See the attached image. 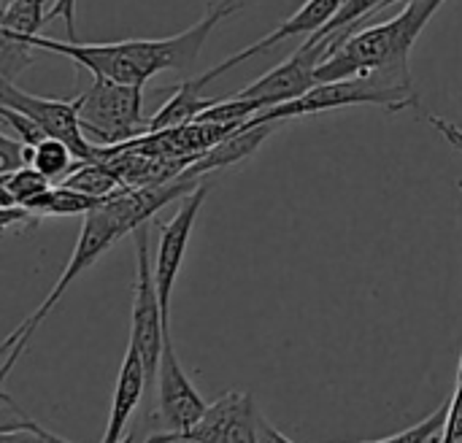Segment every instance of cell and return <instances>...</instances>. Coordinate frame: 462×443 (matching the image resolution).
Instances as JSON below:
<instances>
[{
    "instance_id": "6da1fadb",
    "label": "cell",
    "mask_w": 462,
    "mask_h": 443,
    "mask_svg": "<svg viewBox=\"0 0 462 443\" xmlns=\"http://www.w3.org/2000/svg\"><path fill=\"white\" fill-rule=\"evenodd\" d=\"M244 0H214L203 19L192 27L168 35V38H130L114 43H76V41H57L46 35H19V32H0L3 41H14L19 46L43 49L60 57L73 60L79 68H87L97 78L135 84L143 87L162 70H187L198 62L208 35L233 16Z\"/></svg>"
},
{
    "instance_id": "7a4b0ae2",
    "label": "cell",
    "mask_w": 462,
    "mask_h": 443,
    "mask_svg": "<svg viewBox=\"0 0 462 443\" xmlns=\"http://www.w3.org/2000/svg\"><path fill=\"white\" fill-rule=\"evenodd\" d=\"M198 184H200L198 179H176V181L152 184V187H130V189L114 195L111 200H106L103 206H97L95 211H89L87 219H84V225H81L76 249H73L65 271L60 273L57 284L43 298V303L3 341V368H0V379L5 382V376L11 374L14 363L27 349V344L35 336V330L41 328V322L54 311V306L60 303V298L65 295V290L84 271H89L122 235L135 233L157 211H162L173 198L189 195L192 189H198Z\"/></svg>"
},
{
    "instance_id": "3957f363",
    "label": "cell",
    "mask_w": 462,
    "mask_h": 443,
    "mask_svg": "<svg viewBox=\"0 0 462 443\" xmlns=\"http://www.w3.org/2000/svg\"><path fill=\"white\" fill-rule=\"evenodd\" d=\"M444 3L447 0H406L403 11L395 14L390 22L355 30L352 35L341 38L319 62L317 81L322 84L374 73L395 84H411L409 54L430 16Z\"/></svg>"
},
{
    "instance_id": "277c9868",
    "label": "cell",
    "mask_w": 462,
    "mask_h": 443,
    "mask_svg": "<svg viewBox=\"0 0 462 443\" xmlns=\"http://www.w3.org/2000/svg\"><path fill=\"white\" fill-rule=\"evenodd\" d=\"M346 106H379L390 114H398L403 108L417 106V92L411 84H395V81L379 78L374 73L355 76V78H338V81H322V84L311 87L303 97L276 106V108H268V111H260L244 125L252 127V125H268V122H290L298 116L322 114V111L346 108Z\"/></svg>"
},
{
    "instance_id": "5b68a950",
    "label": "cell",
    "mask_w": 462,
    "mask_h": 443,
    "mask_svg": "<svg viewBox=\"0 0 462 443\" xmlns=\"http://www.w3.org/2000/svg\"><path fill=\"white\" fill-rule=\"evenodd\" d=\"M84 135L97 146L130 143L149 133L143 116V87L92 76V87L79 95Z\"/></svg>"
},
{
    "instance_id": "8992f818",
    "label": "cell",
    "mask_w": 462,
    "mask_h": 443,
    "mask_svg": "<svg viewBox=\"0 0 462 443\" xmlns=\"http://www.w3.org/2000/svg\"><path fill=\"white\" fill-rule=\"evenodd\" d=\"M135 257H138V279H135V292H133V328H130V344L138 349L146 365L149 384L157 382V368L165 346V336L171 330L165 328L162 317V303L152 271V254H149V227L141 225L135 233Z\"/></svg>"
},
{
    "instance_id": "52a82bcc",
    "label": "cell",
    "mask_w": 462,
    "mask_h": 443,
    "mask_svg": "<svg viewBox=\"0 0 462 443\" xmlns=\"http://www.w3.org/2000/svg\"><path fill=\"white\" fill-rule=\"evenodd\" d=\"M355 30H344V32H333V35H325L319 41H309L290 57L284 60L279 68L268 70L265 76H260L257 81L246 84L241 92H236V97H244V100H257L263 106V111L268 108H276V106H284V103H292L298 97H303L311 87H317V70H319V62L333 51V46L352 35Z\"/></svg>"
},
{
    "instance_id": "ba28073f",
    "label": "cell",
    "mask_w": 462,
    "mask_h": 443,
    "mask_svg": "<svg viewBox=\"0 0 462 443\" xmlns=\"http://www.w3.org/2000/svg\"><path fill=\"white\" fill-rule=\"evenodd\" d=\"M0 106L32 116L38 125H43V130L51 138L65 141L79 160H84V162H106L108 146H97L84 135L81 116H79V95L70 97V100L41 97V95L19 89L8 76H0Z\"/></svg>"
},
{
    "instance_id": "9c48e42d",
    "label": "cell",
    "mask_w": 462,
    "mask_h": 443,
    "mask_svg": "<svg viewBox=\"0 0 462 443\" xmlns=\"http://www.w3.org/2000/svg\"><path fill=\"white\" fill-rule=\"evenodd\" d=\"M211 184L200 181L198 189H192L189 195H184L179 211L173 214L171 222H160V244H157V257H154V281H157V292H160V303H162V317H165V328L171 330V295H173V284L179 279L184 254H187V244L198 219V211L203 208V200L208 195Z\"/></svg>"
},
{
    "instance_id": "30bf717a",
    "label": "cell",
    "mask_w": 462,
    "mask_h": 443,
    "mask_svg": "<svg viewBox=\"0 0 462 443\" xmlns=\"http://www.w3.org/2000/svg\"><path fill=\"white\" fill-rule=\"evenodd\" d=\"M154 384H157V414H160L165 430L179 433V436L189 433L203 420L208 403L203 401V395L195 390V384L184 374L171 336H165Z\"/></svg>"
},
{
    "instance_id": "8fae6325",
    "label": "cell",
    "mask_w": 462,
    "mask_h": 443,
    "mask_svg": "<svg viewBox=\"0 0 462 443\" xmlns=\"http://www.w3.org/2000/svg\"><path fill=\"white\" fill-rule=\"evenodd\" d=\"M341 5H344V0H306L287 22H282L276 30H271L265 38L254 41V43L246 46L244 51H236L233 57H227V60L219 62L217 68L206 70L203 76L192 78L189 84L200 92L206 84H211L214 78H219V76L227 73L230 68H236L238 62H246L249 57H254V54H260V51H268V49L276 46V43H282V41H287V38H298V35H314V32H319V30L338 14Z\"/></svg>"
},
{
    "instance_id": "7c38bea8",
    "label": "cell",
    "mask_w": 462,
    "mask_h": 443,
    "mask_svg": "<svg viewBox=\"0 0 462 443\" xmlns=\"http://www.w3.org/2000/svg\"><path fill=\"white\" fill-rule=\"evenodd\" d=\"M257 411L260 409L249 392H227L208 403L203 420L184 436L198 443H260Z\"/></svg>"
},
{
    "instance_id": "4fadbf2b",
    "label": "cell",
    "mask_w": 462,
    "mask_h": 443,
    "mask_svg": "<svg viewBox=\"0 0 462 443\" xmlns=\"http://www.w3.org/2000/svg\"><path fill=\"white\" fill-rule=\"evenodd\" d=\"M149 387V376H146V365L143 357L138 355V349L130 344L116 376V387H114V401H111V414H108V425L103 433L100 443H119L127 436V425L143 398V390Z\"/></svg>"
},
{
    "instance_id": "5bb4252c",
    "label": "cell",
    "mask_w": 462,
    "mask_h": 443,
    "mask_svg": "<svg viewBox=\"0 0 462 443\" xmlns=\"http://www.w3.org/2000/svg\"><path fill=\"white\" fill-rule=\"evenodd\" d=\"M276 125H282V122L252 125V127L241 125V130H236L233 135H227V138H222L219 143H214L211 149H206V152L181 173V179H198V176H206V173H217V171H222V168H230V165H236V162L252 157V154L263 146V141H268V135L276 130Z\"/></svg>"
},
{
    "instance_id": "9a60e30c",
    "label": "cell",
    "mask_w": 462,
    "mask_h": 443,
    "mask_svg": "<svg viewBox=\"0 0 462 443\" xmlns=\"http://www.w3.org/2000/svg\"><path fill=\"white\" fill-rule=\"evenodd\" d=\"M214 103H219V97H203L189 81H184L173 89L171 100L149 119V133L184 127V125L195 122L203 111H208Z\"/></svg>"
},
{
    "instance_id": "2e32d148",
    "label": "cell",
    "mask_w": 462,
    "mask_h": 443,
    "mask_svg": "<svg viewBox=\"0 0 462 443\" xmlns=\"http://www.w3.org/2000/svg\"><path fill=\"white\" fill-rule=\"evenodd\" d=\"M70 189H79L84 195H92V198H103V200H111L114 195L130 189L125 184V179L106 162H81L65 181H60Z\"/></svg>"
},
{
    "instance_id": "e0dca14e",
    "label": "cell",
    "mask_w": 462,
    "mask_h": 443,
    "mask_svg": "<svg viewBox=\"0 0 462 443\" xmlns=\"http://www.w3.org/2000/svg\"><path fill=\"white\" fill-rule=\"evenodd\" d=\"M84 160L73 154V149L60 138H46L43 143L32 146V168H38L51 181H65Z\"/></svg>"
},
{
    "instance_id": "ac0fdd59",
    "label": "cell",
    "mask_w": 462,
    "mask_h": 443,
    "mask_svg": "<svg viewBox=\"0 0 462 443\" xmlns=\"http://www.w3.org/2000/svg\"><path fill=\"white\" fill-rule=\"evenodd\" d=\"M0 189L11 192V198L19 206H27L32 198L51 189V179H46L38 168L27 165V168H19V171H14L8 176H0Z\"/></svg>"
},
{
    "instance_id": "d6986e66",
    "label": "cell",
    "mask_w": 462,
    "mask_h": 443,
    "mask_svg": "<svg viewBox=\"0 0 462 443\" xmlns=\"http://www.w3.org/2000/svg\"><path fill=\"white\" fill-rule=\"evenodd\" d=\"M449 406H441L436 414H430L428 420H422L420 425L409 428V430H401L390 438H382V441H363V443H430L433 438H439L449 422Z\"/></svg>"
},
{
    "instance_id": "ffe728a7",
    "label": "cell",
    "mask_w": 462,
    "mask_h": 443,
    "mask_svg": "<svg viewBox=\"0 0 462 443\" xmlns=\"http://www.w3.org/2000/svg\"><path fill=\"white\" fill-rule=\"evenodd\" d=\"M0 116H3V122L19 135V141H24L27 146H38V143H43L46 138H51L46 130H43V125H38L32 116H27V114H22V111H14V108H5V106H0Z\"/></svg>"
},
{
    "instance_id": "44dd1931",
    "label": "cell",
    "mask_w": 462,
    "mask_h": 443,
    "mask_svg": "<svg viewBox=\"0 0 462 443\" xmlns=\"http://www.w3.org/2000/svg\"><path fill=\"white\" fill-rule=\"evenodd\" d=\"M27 165H32V146H27L24 141H14L8 135H0V176H8Z\"/></svg>"
},
{
    "instance_id": "7402d4cb",
    "label": "cell",
    "mask_w": 462,
    "mask_h": 443,
    "mask_svg": "<svg viewBox=\"0 0 462 443\" xmlns=\"http://www.w3.org/2000/svg\"><path fill=\"white\" fill-rule=\"evenodd\" d=\"M43 217H38L32 208H27V206H8V208H3V214H0V227L8 233L14 225H19V227H27V230H32V227H38V222H41Z\"/></svg>"
},
{
    "instance_id": "603a6c76",
    "label": "cell",
    "mask_w": 462,
    "mask_h": 443,
    "mask_svg": "<svg viewBox=\"0 0 462 443\" xmlns=\"http://www.w3.org/2000/svg\"><path fill=\"white\" fill-rule=\"evenodd\" d=\"M0 443H46L30 425H24L22 420L16 422H8L3 420V428H0Z\"/></svg>"
},
{
    "instance_id": "cb8c5ba5",
    "label": "cell",
    "mask_w": 462,
    "mask_h": 443,
    "mask_svg": "<svg viewBox=\"0 0 462 443\" xmlns=\"http://www.w3.org/2000/svg\"><path fill=\"white\" fill-rule=\"evenodd\" d=\"M0 403H3V406H5V411H11V414H14L16 420H22L24 425H30V428H32V430H35V433H38V436H41V438H43L46 443H73V441H65V438H60V436H54V433H49V430H46L43 425H38L35 420L24 417V414H22V409H19V406H16V403H14V401H11V398L5 395V392L0 395Z\"/></svg>"
},
{
    "instance_id": "d4e9b609",
    "label": "cell",
    "mask_w": 462,
    "mask_h": 443,
    "mask_svg": "<svg viewBox=\"0 0 462 443\" xmlns=\"http://www.w3.org/2000/svg\"><path fill=\"white\" fill-rule=\"evenodd\" d=\"M257 441L260 443H295V441H290V438H287L282 430H276V428L268 422V417H265L263 411H257Z\"/></svg>"
},
{
    "instance_id": "484cf974",
    "label": "cell",
    "mask_w": 462,
    "mask_h": 443,
    "mask_svg": "<svg viewBox=\"0 0 462 443\" xmlns=\"http://www.w3.org/2000/svg\"><path fill=\"white\" fill-rule=\"evenodd\" d=\"M162 443H198V441H192V438H187V436H179V433L165 430V441Z\"/></svg>"
},
{
    "instance_id": "4316f807",
    "label": "cell",
    "mask_w": 462,
    "mask_h": 443,
    "mask_svg": "<svg viewBox=\"0 0 462 443\" xmlns=\"http://www.w3.org/2000/svg\"><path fill=\"white\" fill-rule=\"evenodd\" d=\"M162 441H165V430H162V433H152V436H149L143 443H162Z\"/></svg>"
},
{
    "instance_id": "83f0119b",
    "label": "cell",
    "mask_w": 462,
    "mask_h": 443,
    "mask_svg": "<svg viewBox=\"0 0 462 443\" xmlns=\"http://www.w3.org/2000/svg\"><path fill=\"white\" fill-rule=\"evenodd\" d=\"M119 443H135V436H133V433H127V436H125Z\"/></svg>"
}]
</instances>
